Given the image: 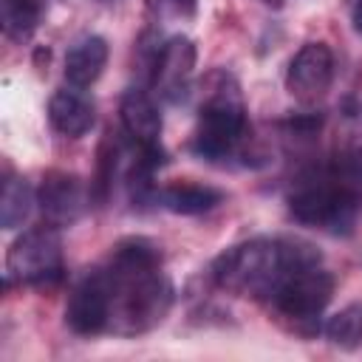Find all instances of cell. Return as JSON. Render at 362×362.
I'll return each instance as SVG.
<instances>
[{
	"label": "cell",
	"mask_w": 362,
	"mask_h": 362,
	"mask_svg": "<svg viewBox=\"0 0 362 362\" xmlns=\"http://www.w3.org/2000/svg\"><path fill=\"white\" fill-rule=\"evenodd\" d=\"M110 286V328L122 337L156 328L173 305V283L161 272V252L150 238H124L105 266Z\"/></svg>",
	"instance_id": "cell-1"
},
{
	"label": "cell",
	"mask_w": 362,
	"mask_h": 362,
	"mask_svg": "<svg viewBox=\"0 0 362 362\" xmlns=\"http://www.w3.org/2000/svg\"><path fill=\"white\" fill-rule=\"evenodd\" d=\"M305 266H320V252L303 240H272L252 238L238 246H229L212 260V283L232 294L272 297L277 283Z\"/></svg>",
	"instance_id": "cell-2"
},
{
	"label": "cell",
	"mask_w": 362,
	"mask_h": 362,
	"mask_svg": "<svg viewBox=\"0 0 362 362\" xmlns=\"http://www.w3.org/2000/svg\"><path fill=\"white\" fill-rule=\"evenodd\" d=\"M288 212L305 226H317L331 235H351L362 212V195L342 187L322 164L305 170L297 178L288 192Z\"/></svg>",
	"instance_id": "cell-3"
},
{
	"label": "cell",
	"mask_w": 362,
	"mask_h": 362,
	"mask_svg": "<svg viewBox=\"0 0 362 362\" xmlns=\"http://www.w3.org/2000/svg\"><path fill=\"white\" fill-rule=\"evenodd\" d=\"M243 133H246V110L238 82L229 74L218 71L209 76V90L198 110L192 150L206 161H218L235 153Z\"/></svg>",
	"instance_id": "cell-4"
},
{
	"label": "cell",
	"mask_w": 362,
	"mask_h": 362,
	"mask_svg": "<svg viewBox=\"0 0 362 362\" xmlns=\"http://www.w3.org/2000/svg\"><path fill=\"white\" fill-rule=\"evenodd\" d=\"M62 277V243L57 226H37L23 232L6 255V286L20 283H51Z\"/></svg>",
	"instance_id": "cell-5"
},
{
	"label": "cell",
	"mask_w": 362,
	"mask_h": 362,
	"mask_svg": "<svg viewBox=\"0 0 362 362\" xmlns=\"http://www.w3.org/2000/svg\"><path fill=\"white\" fill-rule=\"evenodd\" d=\"M334 294V274L320 269V266H305V269H294L288 272L277 288L272 291V303L280 314L305 322V320H317L322 314V308L328 305Z\"/></svg>",
	"instance_id": "cell-6"
},
{
	"label": "cell",
	"mask_w": 362,
	"mask_h": 362,
	"mask_svg": "<svg viewBox=\"0 0 362 362\" xmlns=\"http://www.w3.org/2000/svg\"><path fill=\"white\" fill-rule=\"evenodd\" d=\"M65 322L82 337L110 328V286L105 269H93L74 286L65 305Z\"/></svg>",
	"instance_id": "cell-7"
},
{
	"label": "cell",
	"mask_w": 362,
	"mask_h": 362,
	"mask_svg": "<svg viewBox=\"0 0 362 362\" xmlns=\"http://www.w3.org/2000/svg\"><path fill=\"white\" fill-rule=\"evenodd\" d=\"M192 71H195V45H192V40L184 37V34L170 37L156 54L153 88L167 102H181L189 90Z\"/></svg>",
	"instance_id": "cell-8"
},
{
	"label": "cell",
	"mask_w": 362,
	"mask_h": 362,
	"mask_svg": "<svg viewBox=\"0 0 362 362\" xmlns=\"http://www.w3.org/2000/svg\"><path fill=\"white\" fill-rule=\"evenodd\" d=\"M37 204L42 209V218L51 226H71L82 218L88 195H85V184L79 175L74 173H48L37 189Z\"/></svg>",
	"instance_id": "cell-9"
},
{
	"label": "cell",
	"mask_w": 362,
	"mask_h": 362,
	"mask_svg": "<svg viewBox=\"0 0 362 362\" xmlns=\"http://www.w3.org/2000/svg\"><path fill=\"white\" fill-rule=\"evenodd\" d=\"M334 79V54L325 42H305L288 62L286 88L297 99H317Z\"/></svg>",
	"instance_id": "cell-10"
},
{
	"label": "cell",
	"mask_w": 362,
	"mask_h": 362,
	"mask_svg": "<svg viewBox=\"0 0 362 362\" xmlns=\"http://www.w3.org/2000/svg\"><path fill=\"white\" fill-rule=\"evenodd\" d=\"M119 116H122V127L133 139V144H139V147H161L158 144V136H161V113H158L156 102L144 90H136V88L127 90L122 96Z\"/></svg>",
	"instance_id": "cell-11"
},
{
	"label": "cell",
	"mask_w": 362,
	"mask_h": 362,
	"mask_svg": "<svg viewBox=\"0 0 362 362\" xmlns=\"http://www.w3.org/2000/svg\"><path fill=\"white\" fill-rule=\"evenodd\" d=\"M107 65V40L99 34L79 37L65 54V79L74 88H90Z\"/></svg>",
	"instance_id": "cell-12"
},
{
	"label": "cell",
	"mask_w": 362,
	"mask_h": 362,
	"mask_svg": "<svg viewBox=\"0 0 362 362\" xmlns=\"http://www.w3.org/2000/svg\"><path fill=\"white\" fill-rule=\"evenodd\" d=\"M48 119L62 136L79 139L93 127V107L76 90H57L48 102Z\"/></svg>",
	"instance_id": "cell-13"
},
{
	"label": "cell",
	"mask_w": 362,
	"mask_h": 362,
	"mask_svg": "<svg viewBox=\"0 0 362 362\" xmlns=\"http://www.w3.org/2000/svg\"><path fill=\"white\" fill-rule=\"evenodd\" d=\"M158 201L164 209L175 215H201L215 209L223 201V192L206 184H170L158 192Z\"/></svg>",
	"instance_id": "cell-14"
},
{
	"label": "cell",
	"mask_w": 362,
	"mask_h": 362,
	"mask_svg": "<svg viewBox=\"0 0 362 362\" xmlns=\"http://www.w3.org/2000/svg\"><path fill=\"white\" fill-rule=\"evenodd\" d=\"M34 206V192L25 178H6L3 181V195H0V226L3 229H17Z\"/></svg>",
	"instance_id": "cell-15"
},
{
	"label": "cell",
	"mask_w": 362,
	"mask_h": 362,
	"mask_svg": "<svg viewBox=\"0 0 362 362\" xmlns=\"http://www.w3.org/2000/svg\"><path fill=\"white\" fill-rule=\"evenodd\" d=\"M40 8L37 0H0V23L8 40L25 42L37 31Z\"/></svg>",
	"instance_id": "cell-16"
},
{
	"label": "cell",
	"mask_w": 362,
	"mask_h": 362,
	"mask_svg": "<svg viewBox=\"0 0 362 362\" xmlns=\"http://www.w3.org/2000/svg\"><path fill=\"white\" fill-rule=\"evenodd\" d=\"M325 337L339 348H356L362 339V305H348L325 322Z\"/></svg>",
	"instance_id": "cell-17"
},
{
	"label": "cell",
	"mask_w": 362,
	"mask_h": 362,
	"mask_svg": "<svg viewBox=\"0 0 362 362\" xmlns=\"http://www.w3.org/2000/svg\"><path fill=\"white\" fill-rule=\"evenodd\" d=\"M147 11L156 20H187L195 14V0H147Z\"/></svg>",
	"instance_id": "cell-18"
},
{
	"label": "cell",
	"mask_w": 362,
	"mask_h": 362,
	"mask_svg": "<svg viewBox=\"0 0 362 362\" xmlns=\"http://www.w3.org/2000/svg\"><path fill=\"white\" fill-rule=\"evenodd\" d=\"M348 8H351L354 31H356V34H362V0H348Z\"/></svg>",
	"instance_id": "cell-19"
},
{
	"label": "cell",
	"mask_w": 362,
	"mask_h": 362,
	"mask_svg": "<svg viewBox=\"0 0 362 362\" xmlns=\"http://www.w3.org/2000/svg\"><path fill=\"white\" fill-rule=\"evenodd\" d=\"M263 3L272 6V8H280V6H283V0H263Z\"/></svg>",
	"instance_id": "cell-20"
}]
</instances>
